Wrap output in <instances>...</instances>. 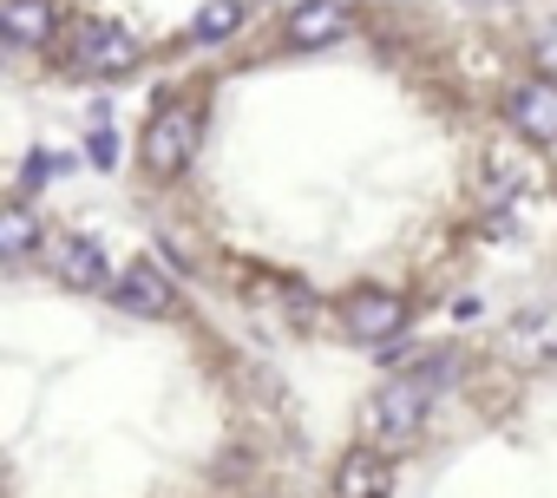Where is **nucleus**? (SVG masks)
<instances>
[{
	"label": "nucleus",
	"instance_id": "obj_10",
	"mask_svg": "<svg viewBox=\"0 0 557 498\" xmlns=\"http://www.w3.org/2000/svg\"><path fill=\"white\" fill-rule=\"evenodd\" d=\"M348 27H355V14L342 8V0H302V8L283 21V34H289V47H335V40H348Z\"/></svg>",
	"mask_w": 557,
	"mask_h": 498
},
{
	"label": "nucleus",
	"instance_id": "obj_15",
	"mask_svg": "<svg viewBox=\"0 0 557 498\" xmlns=\"http://www.w3.org/2000/svg\"><path fill=\"white\" fill-rule=\"evenodd\" d=\"M472 8H498V0H472Z\"/></svg>",
	"mask_w": 557,
	"mask_h": 498
},
{
	"label": "nucleus",
	"instance_id": "obj_13",
	"mask_svg": "<svg viewBox=\"0 0 557 498\" xmlns=\"http://www.w3.org/2000/svg\"><path fill=\"white\" fill-rule=\"evenodd\" d=\"M531 53H537V73H557V27H544Z\"/></svg>",
	"mask_w": 557,
	"mask_h": 498
},
{
	"label": "nucleus",
	"instance_id": "obj_2",
	"mask_svg": "<svg viewBox=\"0 0 557 498\" xmlns=\"http://www.w3.org/2000/svg\"><path fill=\"white\" fill-rule=\"evenodd\" d=\"M197 145H203V105L171 99V105H158V112H151V125H145V138H138V164H145V177L171 184V177H184V171H190Z\"/></svg>",
	"mask_w": 557,
	"mask_h": 498
},
{
	"label": "nucleus",
	"instance_id": "obj_14",
	"mask_svg": "<svg viewBox=\"0 0 557 498\" xmlns=\"http://www.w3.org/2000/svg\"><path fill=\"white\" fill-rule=\"evenodd\" d=\"M119 158V138L112 132H92V164H112Z\"/></svg>",
	"mask_w": 557,
	"mask_h": 498
},
{
	"label": "nucleus",
	"instance_id": "obj_12",
	"mask_svg": "<svg viewBox=\"0 0 557 498\" xmlns=\"http://www.w3.org/2000/svg\"><path fill=\"white\" fill-rule=\"evenodd\" d=\"M243 27V0H210V8L190 21V40H203V47H216V40H230Z\"/></svg>",
	"mask_w": 557,
	"mask_h": 498
},
{
	"label": "nucleus",
	"instance_id": "obj_5",
	"mask_svg": "<svg viewBox=\"0 0 557 498\" xmlns=\"http://www.w3.org/2000/svg\"><path fill=\"white\" fill-rule=\"evenodd\" d=\"M505 125L524 145H557V73H524L505 92Z\"/></svg>",
	"mask_w": 557,
	"mask_h": 498
},
{
	"label": "nucleus",
	"instance_id": "obj_3",
	"mask_svg": "<svg viewBox=\"0 0 557 498\" xmlns=\"http://www.w3.org/2000/svg\"><path fill=\"white\" fill-rule=\"evenodd\" d=\"M60 60H66L79 79H125V73L145 60V47H138V34L119 27V21H73L66 40H60Z\"/></svg>",
	"mask_w": 557,
	"mask_h": 498
},
{
	"label": "nucleus",
	"instance_id": "obj_7",
	"mask_svg": "<svg viewBox=\"0 0 557 498\" xmlns=\"http://www.w3.org/2000/svg\"><path fill=\"white\" fill-rule=\"evenodd\" d=\"M112 302L125 309V315H171L177 309V283L158 270V263H132V270H119V283H112Z\"/></svg>",
	"mask_w": 557,
	"mask_h": 498
},
{
	"label": "nucleus",
	"instance_id": "obj_4",
	"mask_svg": "<svg viewBox=\"0 0 557 498\" xmlns=\"http://www.w3.org/2000/svg\"><path fill=\"white\" fill-rule=\"evenodd\" d=\"M40 257H47L53 283H60V289H73V296H99L106 283H119V276L106 270V249H99L92 236H79V229H53Z\"/></svg>",
	"mask_w": 557,
	"mask_h": 498
},
{
	"label": "nucleus",
	"instance_id": "obj_9",
	"mask_svg": "<svg viewBox=\"0 0 557 498\" xmlns=\"http://www.w3.org/2000/svg\"><path fill=\"white\" fill-rule=\"evenodd\" d=\"M53 34H60L53 0H0V40H8V53H40V47H53Z\"/></svg>",
	"mask_w": 557,
	"mask_h": 498
},
{
	"label": "nucleus",
	"instance_id": "obj_6",
	"mask_svg": "<svg viewBox=\"0 0 557 498\" xmlns=\"http://www.w3.org/2000/svg\"><path fill=\"white\" fill-rule=\"evenodd\" d=\"M342 328L355 335V341H374V348H387V341H400V328H407V296H394V289H355V296H342Z\"/></svg>",
	"mask_w": 557,
	"mask_h": 498
},
{
	"label": "nucleus",
	"instance_id": "obj_1",
	"mask_svg": "<svg viewBox=\"0 0 557 498\" xmlns=\"http://www.w3.org/2000/svg\"><path fill=\"white\" fill-rule=\"evenodd\" d=\"M440 381H446L440 361L381 381V387L368 394V407H361V439H368V446H387V452H400L407 439H420V426H426V413H433V400H440Z\"/></svg>",
	"mask_w": 557,
	"mask_h": 498
},
{
	"label": "nucleus",
	"instance_id": "obj_11",
	"mask_svg": "<svg viewBox=\"0 0 557 498\" xmlns=\"http://www.w3.org/2000/svg\"><path fill=\"white\" fill-rule=\"evenodd\" d=\"M47 249V229H40V216L14 197V203H0V257L8 263H27V257H40Z\"/></svg>",
	"mask_w": 557,
	"mask_h": 498
},
{
	"label": "nucleus",
	"instance_id": "obj_8",
	"mask_svg": "<svg viewBox=\"0 0 557 498\" xmlns=\"http://www.w3.org/2000/svg\"><path fill=\"white\" fill-rule=\"evenodd\" d=\"M335 498H394V452L361 439V446L335 465Z\"/></svg>",
	"mask_w": 557,
	"mask_h": 498
}]
</instances>
